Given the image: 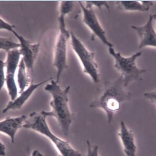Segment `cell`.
Wrapping results in <instances>:
<instances>
[{"label":"cell","instance_id":"1","mask_svg":"<svg viewBox=\"0 0 156 156\" xmlns=\"http://www.w3.org/2000/svg\"><path fill=\"white\" fill-rule=\"evenodd\" d=\"M132 97V94L127 90L123 78L120 76L114 81L104 82L89 107L92 109L103 110L106 115L107 122L110 123L114 115L121 109L122 104L129 101Z\"/></svg>","mask_w":156,"mask_h":156},{"label":"cell","instance_id":"2","mask_svg":"<svg viewBox=\"0 0 156 156\" xmlns=\"http://www.w3.org/2000/svg\"><path fill=\"white\" fill-rule=\"evenodd\" d=\"M44 89L52 96V100L49 104L51 110L43 111V112L46 117H54L62 133L67 136L75 118L74 113L70 111L69 108V94L70 86H68L62 89L56 81L52 80L45 86Z\"/></svg>","mask_w":156,"mask_h":156},{"label":"cell","instance_id":"3","mask_svg":"<svg viewBox=\"0 0 156 156\" xmlns=\"http://www.w3.org/2000/svg\"><path fill=\"white\" fill-rule=\"evenodd\" d=\"M46 118L43 111L39 112L32 111L28 117L23 128L35 131L49 139L62 156H82V154L74 148L68 141L59 138L51 132Z\"/></svg>","mask_w":156,"mask_h":156},{"label":"cell","instance_id":"4","mask_svg":"<svg viewBox=\"0 0 156 156\" xmlns=\"http://www.w3.org/2000/svg\"><path fill=\"white\" fill-rule=\"evenodd\" d=\"M109 52L114 59V66L123 78V83L127 88L130 83L143 80L142 76L146 70L137 66L136 60L140 57L141 51L133 54L130 57H123L121 53L117 52L113 48H109Z\"/></svg>","mask_w":156,"mask_h":156},{"label":"cell","instance_id":"5","mask_svg":"<svg viewBox=\"0 0 156 156\" xmlns=\"http://www.w3.org/2000/svg\"><path fill=\"white\" fill-rule=\"evenodd\" d=\"M70 44L80 60L83 72L89 75L94 83H98L100 82V74L98 63L95 60L94 53L88 50L72 32H70Z\"/></svg>","mask_w":156,"mask_h":156},{"label":"cell","instance_id":"6","mask_svg":"<svg viewBox=\"0 0 156 156\" xmlns=\"http://www.w3.org/2000/svg\"><path fill=\"white\" fill-rule=\"evenodd\" d=\"M21 56L19 49L13 50L7 52L6 61L5 62L6 69V84L9 95L11 97H16L18 94L15 73L21 59Z\"/></svg>","mask_w":156,"mask_h":156},{"label":"cell","instance_id":"7","mask_svg":"<svg viewBox=\"0 0 156 156\" xmlns=\"http://www.w3.org/2000/svg\"><path fill=\"white\" fill-rule=\"evenodd\" d=\"M70 37V33L60 32L57 40L53 63V66L57 69V83H58L61 74L68 67L67 62V44Z\"/></svg>","mask_w":156,"mask_h":156},{"label":"cell","instance_id":"8","mask_svg":"<svg viewBox=\"0 0 156 156\" xmlns=\"http://www.w3.org/2000/svg\"><path fill=\"white\" fill-rule=\"evenodd\" d=\"M80 5L83 13V21L87 26L90 30L92 31L94 36L98 37L100 41L109 48L114 47L113 44L110 42L106 35V31L104 30L101 24L98 20L93 8H86L84 4L80 1L78 2Z\"/></svg>","mask_w":156,"mask_h":156},{"label":"cell","instance_id":"9","mask_svg":"<svg viewBox=\"0 0 156 156\" xmlns=\"http://www.w3.org/2000/svg\"><path fill=\"white\" fill-rule=\"evenodd\" d=\"M12 33L18 38L21 44L19 49L20 53L22 56V58L24 62L28 72L31 76L33 72L34 63L39 53L40 44H32L24 37L19 35L15 30H13Z\"/></svg>","mask_w":156,"mask_h":156},{"label":"cell","instance_id":"10","mask_svg":"<svg viewBox=\"0 0 156 156\" xmlns=\"http://www.w3.org/2000/svg\"><path fill=\"white\" fill-rule=\"evenodd\" d=\"M154 14L149 16V19L143 26H132L131 27L136 32L139 39V48L146 47L156 48V31L154 27Z\"/></svg>","mask_w":156,"mask_h":156},{"label":"cell","instance_id":"11","mask_svg":"<svg viewBox=\"0 0 156 156\" xmlns=\"http://www.w3.org/2000/svg\"><path fill=\"white\" fill-rule=\"evenodd\" d=\"M52 80H53V77H50L38 83H34L32 81L31 84H30V86L24 91L20 93V96H18L16 99L13 101H10L8 102L6 107L4 108L2 110V112L6 113L9 110L21 109L26 101L31 97V94H33V92L35 91L37 88H39L40 86L45 84L47 82H49V81H50Z\"/></svg>","mask_w":156,"mask_h":156},{"label":"cell","instance_id":"12","mask_svg":"<svg viewBox=\"0 0 156 156\" xmlns=\"http://www.w3.org/2000/svg\"><path fill=\"white\" fill-rule=\"evenodd\" d=\"M28 116L22 115L18 117H7L0 122V132L10 137L11 143H14L18 130L23 128Z\"/></svg>","mask_w":156,"mask_h":156},{"label":"cell","instance_id":"13","mask_svg":"<svg viewBox=\"0 0 156 156\" xmlns=\"http://www.w3.org/2000/svg\"><path fill=\"white\" fill-rule=\"evenodd\" d=\"M118 135L125 155L136 156L137 147L135 142V136L132 131L127 127L123 121H121L120 122Z\"/></svg>","mask_w":156,"mask_h":156},{"label":"cell","instance_id":"14","mask_svg":"<svg viewBox=\"0 0 156 156\" xmlns=\"http://www.w3.org/2000/svg\"><path fill=\"white\" fill-rule=\"evenodd\" d=\"M117 8L122 11L147 12L153 5L152 1H117Z\"/></svg>","mask_w":156,"mask_h":156},{"label":"cell","instance_id":"15","mask_svg":"<svg viewBox=\"0 0 156 156\" xmlns=\"http://www.w3.org/2000/svg\"><path fill=\"white\" fill-rule=\"evenodd\" d=\"M74 2L73 1H61L59 6L58 21L59 31L64 33H69L67 29L65 23V17L69 14L72 13L74 8Z\"/></svg>","mask_w":156,"mask_h":156},{"label":"cell","instance_id":"16","mask_svg":"<svg viewBox=\"0 0 156 156\" xmlns=\"http://www.w3.org/2000/svg\"><path fill=\"white\" fill-rule=\"evenodd\" d=\"M28 72L23 58L21 59L18 66L17 73V83L19 89V94L24 91L31 84L32 80Z\"/></svg>","mask_w":156,"mask_h":156},{"label":"cell","instance_id":"17","mask_svg":"<svg viewBox=\"0 0 156 156\" xmlns=\"http://www.w3.org/2000/svg\"><path fill=\"white\" fill-rule=\"evenodd\" d=\"M21 44L20 43H17L12 41L11 39L3 37H0V49L3 50L6 52L15 49H20Z\"/></svg>","mask_w":156,"mask_h":156},{"label":"cell","instance_id":"18","mask_svg":"<svg viewBox=\"0 0 156 156\" xmlns=\"http://www.w3.org/2000/svg\"><path fill=\"white\" fill-rule=\"evenodd\" d=\"M85 7L88 9H92L93 6H95L102 11L103 7L106 8L109 10L110 6L106 1H85Z\"/></svg>","mask_w":156,"mask_h":156},{"label":"cell","instance_id":"19","mask_svg":"<svg viewBox=\"0 0 156 156\" xmlns=\"http://www.w3.org/2000/svg\"><path fill=\"white\" fill-rule=\"evenodd\" d=\"M87 152L85 156H99V147L95 144H92L89 140H86Z\"/></svg>","mask_w":156,"mask_h":156},{"label":"cell","instance_id":"20","mask_svg":"<svg viewBox=\"0 0 156 156\" xmlns=\"http://www.w3.org/2000/svg\"><path fill=\"white\" fill-rule=\"evenodd\" d=\"M6 67V63L2 60L0 61V89L1 90L6 83V76L4 73V68Z\"/></svg>","mask_w":156,"mask_h":156},{"label":"cell","instance_id":"21","mask_svg":"<svg viewBox=\"0 0 156 156\" xmlns=\"http://www.w3.org/2000/svg\"><path fill=\"white\" fill-rule=\"evenodd\" d=\"M14 27H15V26L14 25H12L9 23H8L3 19L2 18H0V29L1 30H5L8 31L12 32V31L14 30Z\"/></svg>","mask_w":156,"mask_h":156},{"label":"cell","instance_id":"22","mask_svg":"<svg viewBox=\"0 0 156 156\" xmlns=\"http://www.w3.org/2000/svg\"><path fill=\"white\" fill-rule=\"evenodd\" d=\"M143 96L146 99L156 105V90L153 91L146 92L143 94Z\"/></svg>","mask_w":156,"mask_h":156},{"label":"cell","instance_id":"23","mask_svg":"<svg viewBox=\"0 0 156 156\" xmlns=\"http://www.w3.org/2000/svg\"><path fill=\"white\" fill-rule=\"evenodd\" d=\"M6 146L4 143L0 141V156H5L6 155Z\"/></svg>","mask_w":156,"mask_h":156},{"label":"cell","instance_id":"24","mask_svg":"<svg viewBox=\"0 0 156 156\" xmlns=\"http://www.w3.org/2000/svg\"><path fill=\"white\" fill-rule=\"evenodd\" d=\"M31 156H43V155L39 150L38 149H35V150H33L32 152Z\"/></svg>","mask_w":156,"mask_h":156},{"label":"cell","instance_id":"25","mask_svg":"<svg viewBox=\"0 0 156 156\" xmlns=\"http://www.w3.org/2000/svg\"><path fill=\"white\" fill-rule=\"evenodd\" d=\"M154 20L156 21V12L154 14Z\"/></svg>","mask_w":156,"mask_h":156},{"label":"cell","instance_id":"26","mask_svg":"<svg viewBox=\"0 0 156 156\" xmlns=\"http://www.w3.org/2000/svg\"><path fill=\"white\" fill-rule=\"evenodd\" d=\"M58 156H61V154H59Z\"/></svg>","mask_w":156,"mask_h":156}]
</instances>
